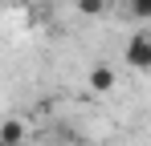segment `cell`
I'll use <instances>...</instances> for the list:
<instances>
[{"label": "cell", "instance_id": "6da1fadb", "mask_svg": "<svg viewBox=\"0 0 151 146\" xmlns=\"http://www.w3.org/2000/svg\"><path fill=\"white\" fill-rule=\"evenodd\" d=\"M127 65L135 73H151V37L147 33H135L127 41Z\"/></svg>", "mask_w": 151, "mask_h": 146}, {"label": "cell", "instance_id": "5b68a950", "mask_svg": "<svg viewBox=\"0 0 151 146\" xmlns=\"http://www.w3.org/2000/svg\"><path fill=\"white\" fill-rule=\"evenodd\" d=\"M106 4H110V0H78V12H82V16H102Z\"/></svg>", "mask_w": 151, "mask_h": 146}, {"label": "cell", "instance_id": "3957f363", "mask_svg": "<svg viewBox=\"0 0 151 146\" xmlns=\"http://www.w3.org/2000/svg\"><path fill=\"white\" fill-rule=\"evenodd\" d=\"M114 85H119V73L110 69V65H94L90 69V89L94 94H110Z\"/></svg>", "mask_w": 151, "mask_h": 146}, {"label": "cell", "instance_id": "8992f818", "mask_svg": "<svg viewBox=\"0 0 151 146\" xmlns=\"http://www.w3.org/2000/svg\"><path fill=\"white\" fill-rule=\"evenodd\" d=\"M147 37H151V33H147Z\"/></svg>", "mask_w": 151, "mask_h": 146}, {"label": "cell", "instance_id": "277c9868", "mask_svg": "<svg viewBox=\"0 0 151 146\" xmlns=\"http://www.w3.org/2000/svg\"><path fill=\"white\" fill-rule=\"evenodd\" d=\"M127 16H135V21H151V0H127Z\"/></svg>", "mask_w": 151, "mask_h": 146}, {"label": "cell", "instance_id": "7a4b0ae2", "mask_svg": "<svg viewBox=\"0 0 151 146\" xmlns=\"http://www.w3.org/2000/svg\"><path fill=\"white\" fill-rule=\"evenodd\" d=\"M25 122L21 118H4L0 122V146H25Z\"/></svg>", "mask_w": 151, "mask_h": 146}]
</instances>
